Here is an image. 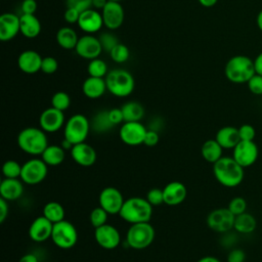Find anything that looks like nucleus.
<instances>
[{
    "mask_svg": "<svg viewBox=\"0 0 262 262\" xmlns=\"http://www.w3.org/2000/svg\"><path fill=\"white\" fill-rule=\"evenodd\" d=\"M243 168L232 157H222L213 164V174L216 180L225 187H236L245 176Z\"/></svg>",
    "mask_w": 262,
    "mask_h": 262,
    "instance_id": "1",
    "label": "nucleus"
},
{
    "mask_svg": "<svg viewBox=\"0 0 262 262\" xmlns=\"http://www.w3.org/2000/svg\"><path fill=\"white\" fill-rule=\"evenodd\" d=\"M18 147L31 156H41L48 146L46 132L37 127H27L23 129L16 138Z\"/></svg>",
    "mask_w": 262,
    "mask_h": 262,
    "instance_id": "2",
    "label": "nucleus"
},
{
    "mask_svg": "<svg viewBox=\"0 0 262 262\" xmlns=\"http://www.w3.org/2000/svg\"><path fill=\"white\" fill-rule=\"evenodd\" d=\"M152 215V206L144 198L132 196L125 200L119 216L130 224L149 222Z\"/></svg>",
    "mask_w": 262,
    "mask_h": 262,
    "instance_id": "3",
    "label": "nucleus"
},
{
    "mask_svg": "<svg viewBox=\"0 0 262 262\" xmlns=\"http://www.w3.org/2000/svg\"><path fill=\"white\" fill-rule=\"evenodd\" d=\"M224 74L228 81L234 84H244L256 74L254 60L247 55H234L230 57L224 68Z\"/></svg>",
    "mask_w": 262,
    "mask_h": 262,
    "instance_id": "4",
    "label": "nucleus"
},
{
    "mask_svg": "<svg viewBox=\"0 0 262 262\" xmlns=\"http://www.w3.org/2000/svg\"><path fill=\"white\" fill-rule=\"evenodd\" d=\"M107 91L117 97L129 96L135 87V81L131 73L123 69H115L105 76Z\"/></svg>",
    "mask_w": 262,
    "mask_h": 262,
    "instance_id": "5",
    "label": "nucleus"
},
{
    "mask_svg": "<svg viewBox=\"0 0 262 262\" xmlns=\"http://www.w3.org/2000/svg\"><path fill=\"white\" fill-rule=\"evenodd\" d=\"M156 231L149 222L131 224L126 233V244L134 250H143L151 245Z\"/></svg>",
    "mask_w": 262,
    "mask_h": 262,
    "instance_id": "6",
    "label": "nucleus"
},
{
    "mask_svg": "<svg viewBox=\"0 0 262 262\" xmlns=\"http://www.w3.org/2000/svg\"><path fill=\"white\" fill-rule=\"evenodd\" d=\"M91 129L90 121L82 114H75L70 117L63 129L64 139L69 140L73 145L85 142Z\"/></svg>",
    "mask_w": 262,
    "mask_h": 262,
    "instance_id": "7",
    "label": "nucleus"
},
{
    "mask_svg": "<svg viewBox=\"0 0 262 262\" xmlns=\"http://www.w3.org/2000/svg\"><path fill=\"white\" fill-rule=\"evenodd\" d=\"M50 238L57 248L68 250L77 244L78 231L72 222L63 219L59 222L53 223Z\"/></svg>",
    "mask_w": 262,
    "mask_h": 262,
    "instance_id": "8",
    "label": "nucleus"
},
{
    "mask_svg": "<svg viewBox=\"0 0 262 262\" xmlns=\"http://www.w3.org/2000/svg\"><path fill=\"white\" fill-rule=\"evenodd\" d=\"M48 165L42 159H31L21 165L20 179L25 184L36 185L47 176Z\"/></svg>",
    "mask_w": 262,
    "mask_h": 262,
    "instance_id": "9",
    "label": "nucleus"
},
{
    "mask_svg": "<svg viewBox=\"0 0 262 262\" xmlns=\"http://www.w3.org/2000/svg\"><path fill=\"white\" fill-rule=\"evenodd\" d=\"M235 216L228 208H217L207 216V225L218 233H226L233 229Z\"/></svg>",
    "mask_w": 262,
    "mask_h": 262,
    "instance_id": "10",
    "label": "nucleus"
},
{
    "mask_svg": "<svg viewBox=\"0 0 262 262\" xmlns=\"http://www.w3.org/2000/svg\"><path fill=\"white\" fill-rule=\"evenodd\" d=\"M147 128L138 122H124L119 130L120 139L129 146H137L143 144Z\"/></svg>",
    "mask_w": 262,
    "mask_h": 262,
    "instance_id": "11",
    "label": "nucleus"
},
{
    "mask_svg": "<svg viewBox=\"0 0 262 262\" xmlns=\"http://www.w3.org/2000/svg\"><path fill=\"white\" fill-rule=\"evenodd\" d=\"M98 202L99 206L104 209L110 215H119L125 199L118 188L114 186H107L100 191Z\"/></svg>",
    "mask_w": 262,
    "mask_h": 262,
    "instance_id": "12",
    "label": "nucleus"
},
{
    "mask_svg": "<svg viewBox=\"0 0 262 262\" xmlns=\"http://www.w3.org/2000/svg\"><path fill=\"white\" fill-rule=\"evenodd\" d=\"M259 156V149L254 141L241 140L232 151V158L243 167L247 168L255 164Z\"/></svg>",
    "mask_w": 262,
    "mask_h": 262,
    "instance_id": "13",
    "label": "nucleus"
},
{
    "mask_svg": "<svg viewBox=\"0 0 262 262\" xmlns=\"http://www.w3.org/2000/svg\"><path fill=\"white\" fill-rule=\"evenodd\" d=\"M66 119L62 111L53 106L44 110L39 117V126L45 132L54 133L64 127Z\"/></svg>",
    "mask_w": 262,
    "mask_h": 262,
    "instance_id": "14",
    "label": "nucleus"
},
{
    "mask_svg": "<svg viewBox=\"0 0 262 262\" xmlns=\"http://www.w3.org/2000/svg\"><path fill=\"white\" fill-rule=\"evenodd\" d=\"M94 238L97 245L105 250L116 249L121 243V234L119 230L107 223L95 228Z\"/></svg>",
    "mask_w": 262,
    "mask_h": 262,
    "instance_id": "15",
    "label": "nucleus"
},
{
    "mask_svg": "<svg viewBox=\"0 0 262 262\" xmlns=\"http://www.w3.org/2000/svg\"><path fill=\"white\" fill-rule=\"evenodd\" d=\"M101 15L103 19V25L108 30L114 31L119 29L125 18L124 8L120 2L107 1L103 9L101 10Z\"/></svg>",
    "mask_w": 262,
    "mask_h": 262,
    "instance_id": "16",
    "label": "nucleus"
},
{
    "mask_svg": "<svg viewBox=\"0 0 262 262\" xmlns=\"http://www.w3.org/2000/svg\"><path fill=\"white\" fill-rule=\"evenodd\" d=\"M75 50L80 57L88 60L97 58L102 52V48L98 38L94 37L91 34H86L80 37L75 47Z\"/></svg>",
    "mask_w": 262,
    "mask_h": 262,
    "instance_id": "17",
    "label": "nucleus"
},
{
    "mask_svg": "<svg viewBox=\"0 0 262 262\" xmlns=\"http://www.w3.org/2000/svg\"><path fill=\"white\" fill-rule=\"evenodd\" d=\"M53 223L46 217L39 216L33 220L29 227V236L33 242L43 243L51 237Z\"/></svg>",
    "mask_w": 262,
    "mask_h": 262,
    "instance_id": "18",
    "label": "nucleus"
},
{
    "mask_svg": "<svg viewBox=\"0 0 262 262\" xmlns=\"http://www.w3.org/2000/svg\"><path fill=\"white\" fill-rule=\"evenodd\" d=\"M77 25L83 32L87 34L96 33L102 28V26H104L101 12L94 8L81 12Z\"/></svg>",
    "mask_w": 262,
    "mask_h": 262,
    "instance_id": "19",
    "label": "nucleus"
},
{
    "mask_svg": "<svg viewBox=\"0 0 262 262\" xmlns=\"http://www.w3.org/2000/svg\"><path fill=\"white\" fill-rule=\"evenodd\" d=\"M70 154L74 162L82 167L92 166L97 159L96 150L86 142H81L73 145Z\"/></svg>",
    "mask_w": 262,
    "mask_h": 262,
    "instance_id": "20",
    "label": "nucleus"
},
{
    "mask_svg": "<svg viewBox=\"0 0 262 262\" xmlns=\"http://www.w3.org/2000/svg\"><path fill=\"white\" fill-rule=\"evenodd\" d=\"M20 33L19 16L11 12H5L0 16V40L10 41Z\"/></svg>",
    "mask_w": 262,
    "mask_h": 262,
    "instance_id": "21",
    "label": "nucleus"
},
{
    "mask_svg": "<svg viewBox=\"0 0 262 262\" xmlns=\"http://www.w3.org/2000/svg\"><path fill=\"white\" fill-rule=\"evenodd\" d=\"M43 57L35 50L28 49L23 51L17 58V66L21 72L25 74H36L41 71Z\"/></svg>",
    "mask_w": 262,
    "mask_h": 262,
    "instance_id": "22",
    "label": "nucleus"
},
{
    "mask_svg": "<svg viewBox=\"0 0 262 262\" xmlns=\"http://www.w3.org/2000/svg\"><path fill=\"white\" fill-rule=\"evenodd\" d=\"M164 204L168 206H177L183 203L187 195L185 185L180 181H171L163 188Z\"/></svg>",
    "mask_w": 262,
    "mask_h": 262,
    "instance_id": "23",
    "label": "nucleus"
},
{
    "mask_svg": "<svg viewBox=\"0 0 262 262\" xmlns=\"http://www.w3.org/2000/svg\"><path fill=\"white\" fill-rule=\"evenodd\" d=\"M24 193V182L20 178H4L0 183V198L15 201Z\"/></svg>",
    "mask_w": 262,
    "mask_h": 262,
    "instance_id": "24",
    "label": "nucleus"
},
{
    "mask_svg": "<svg viewBox=\"0 0 262 262\" xmlns=\"http://www.w3.org/2000/svg\"><path fill=\"white\" fill-rule=\"evenodd\" d=\"M105 79L89 76L82 84V91L84 95L90 99L101 97L106 91Z\"/></svg>",
    "mask_w": 262,
    "mask_h": 262,
    "instance_id": "25",
    "label": "nucleus"
},
{
    "mask_svg": "<svg viewBox=\"0 0 262 262\" xmlns=\"http://www.w3.org/2000/svg\"><path fill=\"white\" fill-rule=\"evenodd\" d=\"M215 139L223 149H233L241 141L238 129L233 126H224L220 128L216 133Z\"/></svg>",
    "mask_w": 262,
    "mask_h": 262,
    "instance_id": "26",
    "label": "nucleus"
},
{
    "mask_svg": "<svg viewBox=\"0 0 262 262\" xmlns=\"http://www.w3.org/2000/svg\"><path fill=\"white\" fill-rule=\"evenodd\" d=\"M20 33L29 39L36 38L41 33V23L35 14H21L19 16Z\"/></svg>",
    "mask_w": 262,
    "mask_h": 262,
    "instance_id": "27",
    "label": "nucleus"
},
{
    "mask_svg": "<svg viewBox=\"0 0 262 262\" xmlns=\"http://www.w3.org/2000/svg\"><path fill=\"white\" fill-rule=\"evenodd\" d=\"M222 151L223 147L217 142L215 138L206 140L201 147V154L203 159L211 164L216 163L219 159L223 157Z\"/></svg>",
    "mask_w": 262,
    "mask_h": 262,
    "instance_id": "28",
    "label": "nucleus"
},
{
    "mask_svg": "<svg viewBox=\"0 0 262 262\" xmlns=\"http://www.w3.org/2000/svg\"><path fill=\"white\" fill-rule=\"evenodd\" d=\"M41 159L48 166H58L66 159V149L61 145L48 144V146L41 155Z\"/></svg>",
    "mask_w": 262,
    "mask_h": 262,
    "instance_id": "29",
    "label": "nucleus"
},
{
    "mask_svg": "<svg viewBox=\"0 0 262 262\" xmlns=\"http://www.w3.org/2000/svg\"><path fill=\"white\" fill-rule=\"evenodd\" d=\"M78 40L76 31L70 27H62L56 33V42L63 49H75Z\"/></svg>",
    "mask_w": 262,
    "mask_h": 262,
    "instance_id": "30",
    "label": "nucleus"
},
{
    "mask_svg": "<svg viewBox=\"0 0 262 262\" xmlns=\"http://www.w3.org/2000/svg\"><path fill=\"white\" fill-rule=\"evenodd\" d=\"M257 227V220L256 218L250 214V213H243L237 216H235L234 219V225L233 229L243 234H249L252 233Z\"/></svg>",
    "mask_w": 262,
    "mask_h": 262,
    "instance_id": "31",
    "label": "nucleus"
},
{
    "mask_svg": "<svg viewBox=\"0 0 262 262\" xmlns=\"http://www.w3.org/2000/svg\"><path fill=\"white\" fill-rule=\"evenodd\" d=\"M124 122H138L144 116V107L137 101H128L121 106Z\"/></svg>",
    "mask_w": 262,
    "mask_h": 262,
    "instance_id": "32",
    "label": "nucleus"
},
{
    "mask_svg": "<svg viewBox=\"0 0 262 262\" xmlns=\"http://www.w3.org/2000/svg\"><path fill=\"white\" fill-rule=\"evenodd\" d=\"M90 124H91V129L96 133H105L112 130L113 127H115V125L110 120L108 111H105V110L97 112L93 116Z\"/></svg>",
    "mask_w": 262,
    "mask_h": 262,
    "instance_id": "33",
    "label": "nucleus"
},
{
    "mask_svg": "<svg viewBox=\"0 0 262 262\" xmlns=\"http://www.w3.org/2000/svg\"><path fill=\"white\" fill-rule=\"evenodd\" d=\"M43 216L50 220L52 223H56L64 219L66 211L61 204L55 201H50L43 207Z\"/></svg>",
    "mask_w": 262,
    "mask_h": 262,
    "instance_id": "34",
    "label": "nucleus"
},
{
    "mask_svg": "<svg viewBox=\"0 0 262 262\" xmlns=\"http://www.w3.org/2000/svg\"><path fill=\"white\" fill-rule=\"evenodd\" d=\"M87 72L89 76L97 77V78H103L108 73L105 61L98 57L89 60V63L87 66Z\"/></svg>",
    "mask_w": 262,
    "mask_h": 262,
    "instance_id": "35",
    "label": "nucleus"
},
{
    "mask_svg": "<svg viewBox=\"0 0 262 262\" xmlns=\"http://www.w3.org/2000/svg\"><path fill=\"white\" fill-rule=\"evenodd\" d=\"M2 174L4 178H20L21 165L14 160H8L2 166Z\"/></svg>",
    "mask_w": 262,
    "mask_h": 262,
    "instance_id": "36",
    "label": "nucleus"
},
{
    "mask_svg": "<svg viewBox=\"0 0 262 262\" xmlns=\"http://www.w3.org/2000/svg\"><path fill=\"white\" fill-rule=\"evenodd\" d=\"M71 105V98L70 95L64 91H57L51 97V106L59 110V111H67Z\"/></svg>",
    "mask_w": 262,
    "mask_h": 262,
    "instance_id": "37",
    "label": "nucleus"
},
{
    "mask_svg": "<svg viewBox=\"0 0 262 262\" xmlns=\"http://www.w3.org/2000/svg\"><path fill=\"white\" fill-rule=\"evenodd\" d=\"M111 58L117 62V63H123L125 61H127L130 57V50L129 48L122 43H119L118 45H116L112 51L108 53Z\"/></svg>",
    "mask_w": 262,
    "mask_h": 262,
    "instance_id": "38",
    "label": "nucleus"
},
{
    "mask_svg": "<svg viewBox=\"0 0 262 262\" xmlns=\"http://www.w3.org/2000/svg\"><path fill=\"white\" fill-rule=\"evenodd\" d=\"M108 215L110 214L104 209H102L100 206L94 208L90 212V215H89V220H90L91 225L94 228H97L99 226H102V225L106 224Z\"/></svg>",
    "mask_w": 262,
    "mask_h": 262,
    "instance_id": "39",
    "label": "nucleus"
},
{
    "mask_svg": "<svg viewBox=\"0 0 262 262\" xmlns=\"http://www.w3.org/2000/svg\"><path fill=\"white\" fill-rule=\"evenodd\" d=\"M98 40L100 42V45H101V48H102V51H105L107 53H110L112 51V49L118 45L120 42H119V39L116 35L110 33V32H103L99 35L98 37Z\"/></svg>",
    "mask_w": 262,
    "mask_h": 262,
    "instance_id": "40",
    "label": "nucleus"
},
{
    "mask_svg": "<svg viewBox=\"0 0 262 262\" xmlns=\"http://www.w3.org/2000/svg\"><path fill=\"white\" fill-rule=\"evenodd\" d=\"M227 208L230 210V212L234 215L237 216L239 214H243L247 210V202L244 198L242 196H234L230 200Z\"/></svg>",
    "mask_w": 262,
    "mask_h": 262,
    "instance_id": "41",
    "label": "nucleus"
},
{
    "mask_svg": "<svg viewBox=\"0 0 262 262\" xmlns=\"http://www.w3.org/2000/svg\"><path fill=\"white\" fill-rule=\"evenodd\" d=\"M57 69H58V61L56 60V58H54L53 56L43 57L42 64H41V71L44 74H47V75L54 74L57 71Z\"/></svg>",
    "mask_w": 262,
    "mask_h": 262,
    "instance_id": "42",
    "label": "nucleus"
},
{
    "mask_svg": "<svg viewBox=\"0 0 262 262\" xmlns=\"http://www.w3.org/2000/svg\"><path fill=\"white\" fill-rule=\"evenodd\" d=\"M145 199L151 206H159L164 203V193L161 188H151L147 191Z\"/></svg>",
    "mask_w": 262,
    "mask_h": 262,
    "instance_id": "43",
    "label": "nucleus"
},
{
    "mask_svg": "<svg viewBox=\"0 0 262 262\" xmlns=\"http://www.w3.org/2000/svg\"><path fill=\"white\" fill-rule=\"evenodd\" d=\"M237 129H238V134H239L241 140L254 141V138L256 136V130L252 125L243 124Z\"/></svg>",
    "mask_w": 262,
    "mask_h": 262,
    "instance_id": "44",
    "label": "nucleus"
},
{
    "mask_svg": "<svg viewBox=\"0 0 262 262\" xmlns=\"http://www.w3.org/2000/svg\"><path fill=\"white\" fill-rule=\"evenodd\" d=\"M250 92L255 95H262V76L255 74L247 83Z\"/></svg>",
    "mask_w": 262,
    "mask_h": 262,
    "instance_id": "45",
    "label": "nucleus"
},
{
    "mask_svg": "<svg viewBox=\"0 0 262 262\" xmlns=\"http://www.w3.org/2000/svg\"><path fill=\"white\" fill-rule=\"evenodd\" d=\"M67 7L75 8L80 12L92 8V0H66Z\"/></svg>",
    "mask_w": 262,
    "mask_h": 262,
    "instance_id": "46",
    "label": "nucleus"
},
{
    "mask_svg": "<svg viewBox=\"0 0 262 262\" xmlns=\"http://www.w3.org/2000/svg\"><path fill=\"white\" fill-rule=\"evenodd\" d=\"M246 253L244 250L235 248L232 249L227 255V262H245Z\"/></svg>",
    "mask_w": 262,
    "mask_h": 262,
    "instance_id": "47",
    "label": "nucleus"
},
{
    "mask_svg": "<svg viewBox=\"0 0 262 262\" xmlns=\"http://www.w3.org/2000/svg\"><path fill=\"white\" fill-rule=\"evenodd\" d=\"M159 140H160V136H159L158 131L152 130V129H147L143 144L146 146H155L158 144Z\"/></svg>",
    "mask_w": 262,
    "mask_h": 262,
    "instance_id": "48",
    "label": "nucleus"
},
{
    "mask_svg": "<svg viewBox=\"0 0 262 262\" xmlns=\"http://www.w3.org/2000/svg\"><path fill=\"white\" fill-rule=\"evenodd\" d=\"M37 7L36 0H23L20 4L21 14H35Z\"/></svg>",
    "mask_w": 262,
    "mask_h": 262,
    "instance_id": "49",
    "label": "nucleus"
},
{
    "mask_svg": "<svg viewBox=\"0 0 262 262\" xmlns=\"http://www.w3.org/2000/svg\"><path fill=\"white\" fill-rule=\"evenodd\" d=\"M80 14L81 12L75 8H71V7H67L66 11H64V14H63V17H64V20L69 24H78V20H79V17H80Z\"/></svg>",
    "mask_w": 262,
    "mask_h": 262,
    "instance_id": "50",
    "label": "nucleus"
},
{
    "mask_svg": "<svg viewBox=\"0 0 262 262\" xmlns=\"http://www.w3.org/2000/svg\"><path fill=\"white\" fill-rule=\"evenodd\" d=\"M108 117H110L111 122H112L115 126L121 124L122 122H124V117H123V113H122L121 107H120V108L116 107V108L108 110Z\"/></svg>",
    "mask_w": 262,
    "mask_h": 262,
    "instance_id": "51",
    "label": "nucleus"
},
{
    "mask_svg": "<svg viewBox=\"0 0 262 262\" xmlns=\"http://www.w3.org/2000/svg\"><path fill=\"white\" fill-rule=\"evenodd\" d=\"M9 213L8 201L0 198V223H3Z\"/></svg>",
    "mask_w": 262,
    "mask_h": 262,
    "instance_id": "52",
    "label": "nucleus"
},
{
    "mask_svg": "<svg viewBox=\"0 0 262 262\" xmlns=\"http://www.w3.org/2000/svg\"><path fill=\"white\" fill-rule=\"evenodd\" d=\"M254 67L256 74L262 76V52H260L254 59Z\"/></svg>",
    "mask_w": 262,
    "mask_h": 262,
    "instance_id": "53",
    "label": "nucleus"
},
{
    "mask_svg": "<svg viewBox=\"0 0 262 262\" xmlns=\"http://www.w3.org/2000/svg\"><path fill=\"white\" fill-rule=\"evenodd\" d=\"M18 262H39V258L33 253H28V254L23 255L19 258Z\"/></svg>",
    "mask_w": 262,
    "mask_h": 262,
    "instance_id": "54",
    "label": "nucleus"
},
{
    "mask_svg": "<svg viewBox=\"0 0 262 262\" xmlns=\"http://www.w3.org/2000/svg\"><path fill=\"white\" fill-rule=\"evenodd\" d=\"M108 0H92V8L96 10H102Z\"/></svg>",
    "mask_w": 262,
    "mask_h": 262,
    "instance_id": "55",
    "label": "nucleus"
},
{
    "mask_svg": "<svg viewBox=\"0 0 262 262\" xmlns=\"http://www.w3.org/2000/svg\"><path fill=\"white\" fill-rule=\"evenodd\" d=\"M196 262H221V261L214 256H205L200 258Z\"/></svg>",
    "mask_w": 262,
    "mask_h": 262,
    "instance_id": "56",
    "label": "nucleus"
},
{
    "mask_svg": "<svg viewBox=\"0 0 262 262\" xmlns=\"http://www.w3.org/2000/svg\"><path fill=\"white\" fill-rule=\"evenodd\" d=\"M218 0H199L200 4L204 7H212L217 3Z\"/></svg>",
    "mask_w": 262,
    "mask_h": 262,
    "instance_id": "57",
    "label": "nucleus"
},
{
    "mask_svg": "<svg viewBox=\"0 0 262 262\" xmlns=\"http://www.w3.org/2000/svg\"><path fill=\"white\" fill-rule=\"evenodd\" d=\"M256 23H257V27H258V29L262 32V9H261V10L258 12V14H257Z\"/></svg>",
    "mask_w": 262,
    "mask_h": 262,
    "instance_id": "58",
    "label": "nucleus"
},
{
    "mask_svg": "<svg viewBox=\"0 0 262 262\" xmlns=\"http://www.w3.org/2000/svg\"><path fill=\"white\" fill-rule=\"evenodd\" d=\"M108 1H115V2H121L122 0H108Z\"/></svg>",
    "mask_w": 262,
    "mask_h": 262,
    "instance_id": "59",
    "label": "nucleus"
}]
</instances>
